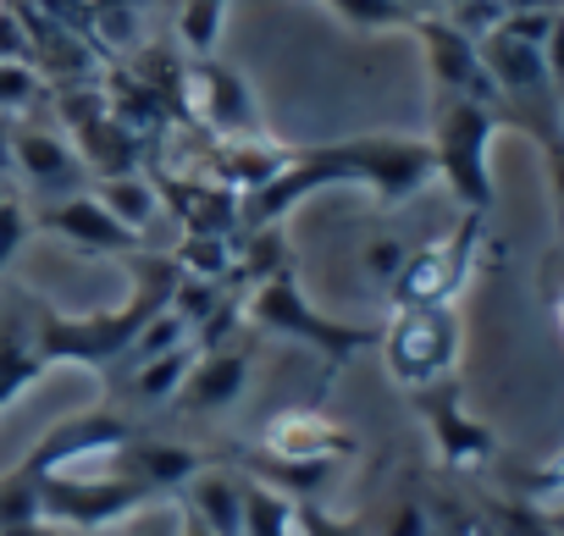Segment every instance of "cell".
Wrapping results in <instances>:
<instances>
[{"mask_svg":"<svg viewBox=\"0 0 564 536\" xmlns=\"http://www.w3.org/2000/svg\"><path fill=\"white\" fill-rule=\"evenodd\" d=\"M366 188L382 210L393 205H410L421 188L437 183V161H432V144L415 139V133H360V139H333V144H311V150H289L282 172L243 194V216L254 227H271L282 221L305 194H322V188Z\"/></svg>","mask_w":564,"mask_h":536,"instance_id":"1","label":"cell"},{"mask_svg":"<svg viewBox=\"0 0 564 536\" xmlns=\"http://www.w3.org/2000/svg\"><path fill=\"white\" fill-rule=\"evenodd\" d=\"M128 265H133V294L117 305V310H95V316H67V310H56V305H45V299H34V338H40V354H45V365H84V371H106V365H117V360H128V349H133V338H139V327L172 299V288H177V260L172 254H150V249H139V254H128Z\"/></svg>","mask_w":564,"mask_h":536,"instance_id":"2","label":"cell"},{"mask_svg":"<svg viewBox=\"0 0 564 536\" xmlns=\"http://www.w3.org/2000/svg\"><path fill=\"white\" fill-rule=\"evenodd\" d=\"M503 111L492 100H465V95H432V161L437 183L459 199L465 216L492 210V139L503 133Z\"/></svg>","mask_w":564,"mask_h":536,"instance_id":"3","label":"cell"},{"mask_svg":"<svg viewBox=\"0 0 564 536\" xmlns=\"http://www.w3.org/2000/svg\"><path fill=\"white\" fill-rule=\"evenodd\" d=\"M238 316H243L254 332H276V338H294V343L327 354L333 365L355 360L360 349H371V343L382 338L377 327H355V321H333V316H322V310L311 305V294L300 288V277L289 272V265H282V272H271V277H260V283H249Z\"/></svg>","mask_w":564,"mask_h":536,"instance_id":"4","label":"cell"},{"mask_svg":"<svg viewBox=\"0 0 564 536\" xmlns=\"http://www.w3.org/2000/svg\"><path fill=\"white\" fill-rule=\"evenodd\" d=\"M150 503H161V497L150 486H139L133 475H122L111 459L56 470L40 481V519H51L62 530H111V525H128Z\"/></svg>","mask_w":564,"mask_h":536,"instance_id":"5","label":"cell"},{"mask_svg":"<svg viewBox=\"0 0 564 536\" xmlns=\"http://www.w3.org/2000/svg\"><path fill=\"white\" fill-rule=\"evenodd\" d=\"M382 360H388V376L404 387V393H421V387H437L454 376L459 365V316L454 305H415V310H399L393 327H382Z\"/></svg>","mask_w":564,"mask_h":536,"instance_id":"6","label":"cell"},{"mask_svg":"<svg viewBox=\"0 0 564 536\" xmlns=\"http://www.w3.org/2000/svg\"><path fill=\"white\" fill-rule=\"evenodd\" d=\"M133 437V426H128V415H117V409H89V415H67V420H56L7 475L18 481V486H34L40 492V481L45 475H56V470H78V464H95V459H111L122 442Z\"/></svg>","mask_w":564,"mask_h":536,"instance_id":"7","label":"cell"},{"mask_svg":"<svg viewBox=\"0 0 564 536\" xmlns=\"http://www.w3.org/2000/svg\"><path fill=\"white\" fill-rule=\"evenodd\" d=\"M481 221H487V216H465L448 238H432V243L410 249L399 283L388 288L399 310H415V305H454V299H459V288L470 283V265H476Z\"/></svg>","mask_w":564,"mask_h":536,"instance_id":"8","label":"cell"},{"mask_svg":"<svg viewBox=\"0 0 564 536\" xmlns=\"http://www.w3.org/2000/svg\"><path fill=\"white\" fill-rule=\"evenodd\" d=\"M177 95H183V111L199 128H210L216 139H249V133H260V100H254L249 78L232 73L227 62H216V56L188 62Z\"/></svg>","mask_w":564,"mask_h":536,"instance_id":"9","label":"cell"},{"mask_svg":"<svg viewBox=\"0 0 564 536\" xmlns=\"http://www.w3.org/2000/svg\"><path fill=\"white\" fill-rule=\"evenodd\" d=\"M260 448H265V459L289 464V470H305V475H327V470H338V464H349L360 453L355 431L327 420L322 409H282V415H271L265 431H260Z\"/></svg>","mask_w":564,"mask_h":536,"instance_id":"10","label":"cell"},{"mask_svg":"<svg viewBox=\"0 0 564 536\" xmlns=\"http://www.w3.org/2000/svg\"><path fill=\"white\" fill-rule=\"evenodd\" d=\"M410 34L426 56V78H432V95H465V100H492L498 106V89L481 67V45L470 34H459L443 12H415L410 18Z\"/></svg>","mask_w":564,"mask_h":536,"instance_id":"11","label":"cell"},{"mask_svg":"<svg viewBox=\"0 0 564 536\" xmlns=\"http://www.w3.org/2000/svg\"><path fill=\"white\" fill-rule=\"evenodd\" d=\"M410 398L421 404V420H426V431H432V442H437V459H443L448 470H481V464L498 453L492 426L465 409L454 376L437 382V387H421V393H410Z\"/></svg>","mask_w":564,"mask_h":536,"instance_id":"12","label":"cell"},{"mask_svg":"<svg viewBox=\"0 0 564 536\" xmlns=\"http://www.w3.org/2000/svg\"><path fill=\"white\" fill-rule=\"evenodd\" d=\"M34 227L51 232V238H62V243H73V249H84V254L128 260V254L144 249V238L128 232L89 188H78V194H67V199H45V205L34 210Z\"/></svg>","mask_w":564,"mask_h":536,"instance_id":"13","label":"cell"},{"mask_svg":"<svg viewBox=\"0 0 564 536\" xmlns=\"http://www.w3.org/2000/svg\"><path fill=\"white\" fill-rule=\"evenodd\" d=\"M12 172L40 194V205L89 188V166L73 150V139L51 133V128H34V122H12Z\"/></svg>","mask_w":564,"mask_h":536,"instance_id":"14","label":"cell"},{"mask_svg":"<svg viewBox=\"0 0 564 536\" xmlns=\"http://www.w3.org/2000/svg\"><path fill=\"white\" fill-rule=\"evenodd\" d=\"M249 371H254V349H249V343H210V349L194 354V365H188V376H183L172 409H183V415H194V420H199V415H227V409L243 398Z\"/></svg>","mask_w":564,"mask_h":536,"instance_id":"15","label":"cell"},{"mask_svg":"<svg viewBox=\"0 0 564 536\" xmlns=\"http://www.w3.org/2000/svg\"><path fill=\"white\" fill-rule=\"evenodd\" d=\"M111 464L122 470V475H133L139 486H150L155 497H172V492H183V481L199 470V464H210L199 448H188V442H166V437H128L117 453H111Z\"/></svg>","mask_w":564,"mask_h":536,"instance_id":"16","label":"cell"},{"mask_svg":"<svg viewBox=\"0 0 564 536\" xmlns=\"http://www.w3.org/2000/svg\"><path fill=\"white\" fill-rule=\"evenodd\" d=\"M45 354L34 338V299L29 305H0V415H7L40 376H45Z\"/></svg>","mask_w":564,"mask_h":536,"instance_id":"17","label":"cell"},{"mask_svg":"<svg viewBox=\"0 0 564 536\" xmlns=\"http://www.w3.org/2000/svg\"><path fill=\"white\" fill-rule=\"evenodd\" d=\"M183 508L210 525L216 536H238L243 530V475L221 470V464H199L188 481H183Z\"/></svg>","mask_w":564,"mask_h":536,"instance_id":"18","label":"cell"},{"mask_svg":"<svg viewBox=\"0 0 564 536\" xmlns=\"http://www.w3.org/2000/svg\"><path fill=\"white\" fill-rule=\"evenodd\" d=\"M89 194L128 227V232H150L155 221H161V210H166V199H161V183L155 177H144V172H117V177H95L89 183Z\"/></svg>","mask_w":564,"mask_h":536,"instance_id":"19","label":"cell"},{"mask_svg":"<svg viewBox=\"0 0 564 536\" xmlns=\"http://www.w3.org/2000/svg\"><path fill=\"white\" fill-rule=\"evenodd\" d=\"M238 536H300V497L271 481H243V530Z\"/></svg>","mask_w":564,"mask_h":536,"instance_id":"20","label":"cell"},{"mask_svg":"<svg viewBox=\"0 0 564 536\" xmlns=\"http://www.w3.org/2000/svg\"><path fill=\"white\" fill-rule=\"evenodd\" d=\"M194 354H199V343H183L172 354H155V360L128 365V398L133 404H172L177 387H183V376H188V365H194Z\"/></svg>","mask_w":564,"mask_h":536,"instance_id":"21","label":"cell"},{"mask_svg":"<svg viewBox=\"0 0 564 536\" xmlns=\"http://www.w3.org/2000/svg\"><path fill=\"white\" fill-rule=\"evenodd\" d=\"M227 7H232V0H183V12H177V45L188 51V62L216 56V40H221V23H227Z\"/></svg>","mask_w":564,"mask_h":536,"instance_id":"22","label":"cell"},{"mask_svg":"<svg viewBox=\"0 0 564 536\" xmlns=\"http://www.w3.org/2000/svg\"><path fill=\"white\" fill-rule=\"evenodd\" d=\"M316 7H327L344 29L355 34H388V29H410V7L404 0H316Z\"/></svg>","mask_w":564,"mask_h":536,"instance_id":"23","label":"cell"},{"mask_svg":"<svg viewBox=\"0 0 564 536\" xmlns=\"http://www.w3.org/2000/svg\"><path fill=\"white\" fill-rule=\"evenodd\" d=\"M45 95H51V78L34 62H0V117H23Z\"/></svg>","mask_w":564,"mask_h":536,"instance_id":"24","label":"cell"},{"mask_svg":"<svg viewBox=\"0 0 564 536\" xmlns=\"http://www.w3.org/2000/svg\"><path fill=\"white\" fill-rule=\"evenodd\" d=\"M29 232H34V210L7 194V199H0V272L18 260V249L29 243Z\"/></svg>","mask_w":564,"mask_h":536,"instance_id":"25","label":"cell"},{"mask_svg":"<svg viewBox=\"0 0 564 536\" xmlns=\"http://www.w3.org/2000/svg\"><path fill=\"white\" fill-rule=\"evenodd\" d=\"M404 260H410V243H399V238H371V243H366V277L382 283V288H393L399 272H404Z\"/></svg>","mask_w":564,"mask_h":536,"instance_id":"26","label":"cell"},{"mask_svg":"<svg viewBox=\"0 0 564 536\" xmlns=\"http://www.w3.org/2000/svg\"><path fill=\"white\" fill-rule=\"evenodd\" d=\"M300 536H366V525L349 519V514L322 508L316 497H300Z\"/></svg>","mask_w":564,"mask_h":536,"instance_id":"27","label":"cell"},{"mask_svg":"<svg viewBox=\"0 0 564 536\" xmlns=\"http://www.w3.org/2000/svg\"><path fill=\"white\" fill-rule=\"evenodd\" d=\"M382 536H432V508H426L415 492H399V497H393V508H388Z\"/></svg>","mask_w":564,"mask_h":536,"instance_id":"28","label":"cell"},{"mask_svg":"<svg viewBox=\"0 0 564 536\" xmlns=\"http://www.w3.org/2000/svg\"><path fill=\"white\" fill-rule=\"evenodd\" d=\"M128 536H177V503H150L128 519Z\"/></svg>","mask_w":564,"mask_h":536,"instance_id":"29","label":"cell"},{"mask_svg":"<svg viewBox=\"0 0 564 536\" xmlns=\"http://www.w3.org/2000/svg\"><path fill=\"white\" fill-rule=\"evenodd\" d=\"M542 67H547V89L564 100V12H558L553 34L542 40Z\"/></svg>","mask_w":564,"mask_h":536,"instance_id":"30","label":"cell"},{"mask_svg":"<svg viewBox=\"0 0 564 536\" xmlns=\"http://www.w3.org/2000/svg\"><path fill=\"white\" fill-rule=\"evenodd\" d=\"M0 536H62V525H51V519H12V525H0Z\"/></svg>","mask_w":564,"mask_h":536,"instance_id":"31","label":"cell"},{"mask_svg":"<svg viewBox=\"0 0 564 536\" xmlns=\"http://www.w3.org/2000/svg\"><path fill=\"white\" fill-rule=\"evenodd\" d=\"M12 122L18 117H0V172H12Z\"/></svg>","mask_w":564,"mask_h":536,"instance_id":"32","label":"cell"},{"mask_svg":"<svg viewBox=\"0 0 564 536\" xmlns=\"http://www.w3.org/2000/svg\"><path fill=\"white\" fill-rule=\"evenodd\" d=\"M177 536H216V530H210V525H199V519L177 503Z\"/></svg>","mask_w":564,"mask_h":536,"instance_id":"33","label":"cell"},{"mask_svg":"<svg viewBox=\"0 0 564 536\" xmlns=\"http://www.w3.org/2000/svg\"><path fill=\"white\" fill-rule=\"evenodd\" d=\"M67 12H78V18H95V12H106V7H117V0H62Z\"/></svg>","mask_w":564,"mask_h":536,"instance_id":"34","label":"cell"},{"mask_svg":"<svg viewBox=\"0 0 564 536\" xmlns=\"http://www.w3.org/2000/svg\"><path fill=\"white\" fill-rule=\"evenodd\" d=\"M542 519H547V536H564V503L542 508Z\"/></svg>","mask_w":564,"mask_h":536,"instance_id":"35","label":"cell"},{"mask_svg":"<svg viewBox=\"0 0 564 536\" xmlns=\"http://www.w3.org/2000/svg\"><path fill=\"white\" fill-rule=\"evenodd\" d=\"M553 316H558V332H564V294L553 299Z\"/></svg>","mask_w":564,"mask_h":536,"instance_id":"36","label":"cell"},{"mask_svg":"<svg viewBox=\"0 0 564 536\" xmlns=\"http://www.w3.org/2000/svg\"><path fill=\"white\" fill-rule=\"evenodd\" d=\"M7 194H12V188H7V172H0V199H7Z\"/></svg>","mask_w":564,"mask_h":536,"instance_id":"37","label":"cell"},{"mask_svg":"<svg viewBox=\"0 0 564 536\" xmlns=\"http://www.w3.org/2000/svg\"><path fill=\"white\" fill-rule=\"evenodd\" d=\"M404 7H410V12H421V7H426V0H404Z\"/></svg>","mask_w":564,"mask_h":536,"instance_id":"38","label":"cell"},{"mask_svg":"<svg viewBox=\"0 0 564 536\" xmlns=\"http://www.w3.org/2000/svg\"><path fill=\"white\" fill-rule=\"evenodd\" d=\"M558 128H564V100H558Z\"/></svg>","mask_w":564,"mask_h":536,"instance_id":"39","label":"cell"}]
</instances>
